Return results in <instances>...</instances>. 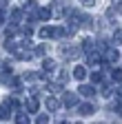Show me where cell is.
Segmentation results:
<instances>
[{
  "label": "cell",
  "mask_w": 122,
  "mask_h": 124,
  "mask_svg": "<svg viewBox=\"0 0 122 124\" xmlns=\"http://www.w3.org/2000/svg\"><path fill=\"white\" fill-rule=\"evenodd\" d=\"M7 5H9V0H0V9H5Z\"/></svg>",
  "instance_id": "31"
},
{
  "label": "cell",
  "mask_w": 122,
  "mask_h": 124,
  "mask_svg": "<svg viewBox=\"0 0 122 124\" xmlns=\"http://www.w3.org/2000/svg\"><path fill=\"white\" fill-rule=\"evenodd\" d=\"M62 100H65V106L67 108H73L75 106V102H78V98H75V93H62Z\"/></svg>",
  "instance_id": "5"
},
{
  "label": "cell",
  "mask_w": 122,
  "mask_h": 124,
  "mask_svg": "<svg viewBox=\"0 0 122 124\" xmlns=\"http://www.w3.org/2000/svg\"><path fill=\"white\" fill-rule=\"evenodd\" d=\"M22 11H24V16H27V20L29 22H33L36 18H38V2H36V0H27V2H24V7H22Z\"/></svg>",
  "instance_id": "1"
},
{
  "label": "cell",
  "mask_w": 122,
  "mask_h": 124,
  "mask_svg": "<svg viewBox=\"0 0 122 124\" xmlns=\"http://www.w3.org/2000/svg\"><path fill=\"white\" fill-rule=\"evenodd\" d=\"M36 122H38V124H47V122H49V115H38Z\"/></svg>",
  "instance_id": "27"
},
{
  "label": "cell",
  "mask_w": 122,
  "mask_h": 124,
  "mask_svg": "<svg viewBox=\"0 0 122 124\" xmlns=\"http://www.w3.org/2000/svg\"><path fill=\"white\" fill-rule=\"evenodd\" d=\"M60 55L62 58H67V60H73V58H78V53H80V49L78 46H71V44H60Z\"/></svg>",
  "instance_id": "2"
},
{
  "label": "cell",
  "mask_w": 122,
  "mask_h": 124,
  "mask_svg": "<svg viewBox=\"0 0 122 124\" xmlns=\"http://www.w3.org/2000/svg\"><path fill=\"white\" fill-rule=\"evenodd\" d=\"M80 2H82V5H84V7H93V5H96V2H98V0H80Z\"/></svg>",
  "instance_id": "29"
},
{
  "label": "cell",
  "mask_w": 122,
  "mask_h": 124,
  "mask_svg": "<svg viewBox=\"0 0 122 124\" xmlns=\"http://www.w3.org/2000/svg\"><path fill=\"white\" fill-rule=\"evenodd\" d=\"M49 91H51V93H62V84L51 82V84H49Z\"/></svg>",
  "instance_id": "23"
},
{
  "label": "cell",
  "mask_w": 122,
  "mask_h": 124,
  "mask_svg": "<svg viewBox=\"0 0 122 124\" xmlns=\"http://www.w3.org/2000/svg\"><path fill=\"white\" fill-rule=\"evenodd\" d=\"M73 78H75L78 82H82L84 78H87V69H84V67H75V71H73Z\"/></svg>",
  "instance_id": "12"
},
{
  "label": "cell",
  "mask_w": 122,
  "mask_h": 124,
  "mask_svg": "<svg viewBox=\"0 0 122 124\" xmlns=\"http://www.w3.org/2000/svg\"><path fill=\"white\" fill-rule=\"evenodd\" d=\"M58 78H60V82H67V80H69V73L62 69V71H58Z\"/></svg>",
  "instance_id": "26"
},
{
  "label": "cell",
  "mask_w": 122,
  "mask_h": 124,
  "mask_svg": "<svg viewBox=\"0 0 122 124\" xmlns=\"http://www.w3.org/2000/svg\"><path fill=\"white\" fill-rule=\"evenodd\" d=\"M93 113H96V104H91V102L80 104V115H93Z\"/></svg>",
  "instance_id": "6"
},
{
  "label": "cell",
  "mask_w": 122,
  "mask_h": 124,
  "mask_svg": "<svg viewBox=\"0 0 122 124\" xmlns=\"http://www.w3.org/2000/svg\"><path fill=\"white\" fill-rule=\"evenodd\" d=\"M47 51H49V46H47V44L42 42V44H38V46H36L33 55H38V58H44V55H47Z\"/></svg>",
  "instance_id": "13"
},
{
  "label": "cell",
  "mask_w": 122,
  "mask_h": 124,
  "mask_svg": "<svg viewBox=\"0 0 122 124\" xmlns=\"http://www.w3.org/2000/svg\"><path fill=\"white\" fill-rule=\"evenodd\" d=\"M113 9L118 16H122V0H113Z\"/></svg>",
  "instance_id": "25"
},
{
  "label": "cell",
  "mask_w": 122,
  "mask_h": 124,
  "mask_svg": "<svg viewBox=\"0 0 122 124\" xmlns=\"http://www.w3.org/2000/svg\"><path fill=\"white\" fill-rule=\"evenodd\" d=\"M16 122H18V124H27V122H29V115H27V113H22V111H18Z\"/></svg>",
  "instance_id": "21"
},
{
  "label": "cell",
  "mask_w": 122,
  "mask_h": 124,
  "mask_svg": "<svg viewBox=\"0 0 122 124\" xmlns=\"http://www.w3.org/2000/svg\"><path fill=\"white\" fill-rule=\"evenodd\" d=\"M31 33H33V29H31V27H24V36L29 38V36H31Z\"/></svg>",
  "instance_id": "30"
},
{
  "label": "cell",
  "mask_w": 122,
  "mask_h": 124,
  "mask_svg": "<svg viewBox=\"0 0 122 124\" xmlns=\"http://www.w3.org/2000/svg\"><path fill=\"white\" fill-rule=\"evenodd\" d=\"M9 115H11V108L7 104H0V120H9Z\"/></svg>",
  "instance_id": "14"
},
{
  "label": "cell",
  "mask_w": 122,
  "mask_h": 124,
  "mask_svg": "<svg viewBox=\"0 0 122 124\" xmlns=\"http://www.w3.org/2000/svg\"><path fill=\"white\" fill-rule=\"evenodd\" d=\"M5 33H7L9 38H13V36L18 33V24L13 22V20H11V22H7V27H5Z\"/></svg>",
  "instance_id": "11"
},
{
  "label": "cell",
  "mask_w": 122,
  "mask_h": 124,
  "mask_svg": "<svg viewBox=\"0 0 122 124\" xmlns=\"http://www.w3.org/2000/svg\"><path fill=\"white\" fill-rule=\"evenodd\" d=\"M42 67H44V71H53V69H56V62L49 60V58H44V60H42Z\"/></svg>",
  "instance_id": "18"
},
{
  "label": "cell",
  "mask_w": 122,
  "mask_h": 124,
  "mask_svg": "<svg viewBox=\"0 0 122 124\" xmlns=\"http://www.w3.org/2000/svg\"><path fill=\"white\" fill-rule=\"evenodd\" d=\"M5 104H7L9 108H20V102H18L16 98H5Z\"/></svg>",
  "instance_id": "16"
},
{
  "label": "cell",
  "mask_w": 122,
  "mask_h": 124,
  "mask_svg": "<svg viewBox=\"0 0 122 124\" xmlns=\"http://www.w3.org/2000/svg\"><path fill=\"white\" fill-rule=\"evenodd\" d=\"M38 18H40V20H49V18H51V9H49V7H47V9H40V11H38Z\"/></svg>",
  "instance_id": "19"
},
{
  "label": "cell",
  "mask_w": 122,
  "mask_h": 124,
  "mask_svg": "<svg viewBox=\"0 0 122 124\" xmlns=\"http://www.w3.org/2000/svg\"><path fill=\"white\" fill-rule=\"evenodd\" d=\"M98 64H102V55L91 51V53H89V67H98Z\"/></svg>",
  "instance_id": "10"
},
{
  "label": "cell",
  "mask_w": 122,
  "mask_h": 124,
  "mask_svg": "<svg viewBox=\"0 0 122 124\" xmlns=\"http://www.w3.org/2000/svg\"><path fill=\"white\" fill-rule=\"evenodd\" d=\"M80 46H82L80 51H84V53H91V51H93V46H96V42L91 40V38H84V40L80 42Z\"/></svg>",
  "instance_id": "9"
},
{
  "label": "cell",
  "mask_w": 122,
  "mask_h": 124,
  "mask_svg": "<svg viewBox=\"0 0 122 124\" xmlns=\"http://www.w3.org/2000/svg\"><path fill=\"white\" fill-rule=\"evenodd\" d=\"M20 18H22V9H18V7H13V9H11V20H13V22H18Z\"/></svg>",
  "instance_id": "17"
},
{
  "label": "cell",
  "mask_w": 122,
  "mask_h": 124,
  "mask_svg": "<svg viewBox=\"0 0 122 124\" xmlns=\"http://www.w3.org/2000/svg\"><path fill=\"white\" fill-rule=\"evenodd\" d=\"M102 73L100 71H93V73H91V82H93V84H102Z\"/></svg>",
  "instance_id": "20"
},
{
  "label": "cell",
  "mask_w": 122,
  "mask_h": 124,
  "mask_svg": "<svg viewBox=\"0 0 122 124\" xmlns=\"http://www.w3.org/2000/svg\"><path fill=\"white\" fill-rule=\"evenodd\" d=\"M111 91H113V89H111L109 84H104V86H102V95H111Z\"/></svg>",
  "instance_id": "28"
},
{
  "label": "cell",
  "mask_w": 122,
  "mask_h": 124,
  "mask_svg": "<svg viewBox=\"0 0 122 124\" xmlns=\"http://www.w3.org/2000/svg\"><path fill=\"white\" fill-rule=\"evenodd\" d=\"M113 42L122 44V29H113Z\"/></svg>",
  "instance_id": "22"
},
{
  "label": "cell",
  "mask_w": 122,
  "mask_h": 124,
  "mask_svg": "<svg viewBox=\"0 0 122 124\" xmlns=\"http://www.w3.org/2000/svg\"><path fill=\"white\" fill-rule=\"evenodd\" d=\"M113 80H115L118 84H122V69H115V71H113Z\"/></svg>",
  "instance_id": "24"
},
{
  "label": "cell",
  "mask_w": 122,
  "mask_h": 124,
  "mask_svg": "<svg viewBox=\"0 0 122 124\" xmlns=\"http://www.w3.org/2000/svg\"><path fill=\"white\" fill-rule=\"evenodd\" d=\"M44 104H47V108H49V111H58V108H60V102H58V98H53V95H47Z\"/></svg>",
  "instance_id": "7"
},
{
  "label": "cell",
  "mask_w": 122,
  "mask_h": 124,
  "mask_svg": "<svg viewBox=\"0 0 122 124\" xmlns=\"http://www.w3.org/2000/svg\"><path fill=\"white\" fill-rule=\"evenodd\" d=\"M78 91H80V95H84V98H93L96 95V86L93 84H80Z\"/></svg>",
  "instance_id": "4"
},
{
  "label": "cell",
  "mask_w": 122,
  "mask_h": 124,
  "mask_svg": "<svg viewBox=\"0 0 122 124\" xmlns=\"http://www.w3.org/2000/svg\"><path fill=\"white\" fill-rule=\"evenodd\" d=\"M24 108H27L29 113H38L40 104H38V100H36V98H29V100H27V104H24Z\"/></svg>",
  "instance_id": "8"
},
{
  "label": "cell",
  "mask_w": 122,
  "mask_h": 124,
  "mask_svg": "<svg viewBox=\"0 0 122 124\" xmlns=\"http://www.w3.org/2000/svg\"><path fill=\"white\" fill-rule=\"evenodd\" d=\"M102 55H104V60L109 62V64H115V62H118V58H120V55H118V51L113 49V46H106V49L102 51Z\"/></svg>",
  "instance_id": "3"
},
{
  "label": "cell",
  "mask_w": 122,
  "mask_h": 124,
  "mask_svg": "<svg viewBox=\"0 0 122 124\" xmlns=\"http://www.w3.org/2000/svg\"><path fill=\"white\" fill-rule=\"evenodd\" d=\"M40 38H53V27H42L40 29Z\"/></svg>",
  "instance_id": "15"
}]
</instances>
